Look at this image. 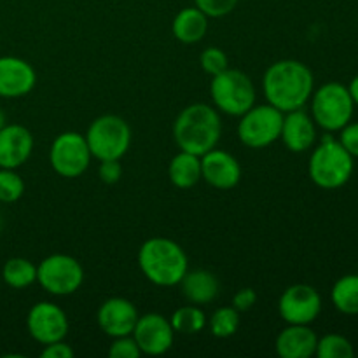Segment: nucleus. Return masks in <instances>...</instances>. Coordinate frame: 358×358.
<instances>
[{"instance_id":"1","label":"nucleus","mask_w":358,"mask_h":358,"mask_svg":"<svg viewBox=\"0 0 358 358\" xmlns=\"http://www.w3.org/2000/svg\"><path fill=\"white\" fill-rule=\"evenodd\" d=\"M262 90L268 103L287 114L303 108L311 98L315 90L313 73L297 59H280L266 70Z\"/></svg>"},{"instance_id":"2","label":"nucleus","mask_w":358,"mask_h":358,"mask_svg":"<svg viewBox=\"0 0 358 358\" xmlns=\"http://www.w3.org/2000/svg\"><path fill=\"white\" fill-rule=\"evenodd\" d=\"M222 135L219 110L206 103H192L177 115L173 122V138L180 150L203 156L215 149Z\"/></svg>"},{"instance_id":"3","label":"nucleus","mask_w":358,"mask_h":358,"mask_svg":"<svg viewBox=\"0 0 358 358\" xmlns=\"http://www.w3.org/2000/svg\"><path fill=\"white\" fill-rule=\"evenodd\" d=\"M138 266L149 282L159 287H175L189 271L184 248L170 238H150L138 250Z\"/></svg>"},{"instance_id":"4","label":"nucleus","mask_w":358,"mask_h":358,"mask_svg":"<svg viewBox=\"0 0 358 358\" xmlns=\"http://www.w3.org/2000/svg\"><path fill=\"white\" fill-rule=\"evenodd\" d=\"M310 177L322 189H339L352 178L353 156L331 135L324 136L322 143L310 157Z\"/></svg>"},{"instance_id":"5","label":"nucleus","mask_w":358,"mask_h":358,"mask_svg":"<svg viewBox=\"0 0 358 358\" xmlns=\"http://www.w3.org/2000/svg\"><path fill=\"white\" fill-rule=\"evenodd\" d=\"M353 98L348 87L339 83H327L311 94V117L325 131H339L353 117Z\"/></svg>"},{"instance_id":"6","label":"nucleus","mask_w":358,"mask_h":358,"mask_svg":"<svg viewBox=\"0 0 358 358\" xmlns=\"http://www.w3.org/2000/svg\"><path fill=\"white\" fill-rule=\"evenodd\" d=\"M210 94L217 110L234 117H240L255 105L254 83L241 70L226 69L213 76Z\"/></svg>"},{"instance_id":"7","label":"nucleus","mask_w":358,"mask_h":358,"mask_svg":"<svg viewBox=\"0 0 358 358\" xmlns=\"http://www.w3.org/2000/svg\"><path fill=\"white\" fill-rule=\"evenodd\" d=\"M86 142L91 156L98 161L121 159L131 143V129L119 115L105 114L91 122L86 133Z\"/></svg>"},{"instance_id":"8","label":"nucleus","mask_w":358,"mask_h":358,"mask_svg":"<svg viewBox=\"0 0 358 358\" xmlns=\"http://www.w3.org/2000/svg\"><path fill=\"white\" fill-rule=\"evenodd\" d=\"M283 112L273 105H254L238 122V136L250 149H264L275 143L282 135Z\"/></svg>"},{"instance_id":"9","label":"nucleus","mask_w":358,"mask_h":358,"mask_svg":"<svg viewBox=\"0 0 358 358\" xmlns=\"http://www.w3.org/2000/svg\"><path fill=\"white\" fill-rule=\"evenodd\" d=\"M37 282L52 296H70L83 285L84 269L72 255L52 254L37 266Z\"/></svg>"},{"instance_id":"10","label":"nucleus","mask_w":358,"mask_h":358,"mask_svg":"<svg viewBox=\"0 0 358 358\" xmlns=\"http://www.w3.org/2000/svg\"><path fill=\"white\" fill-rule=\"evenodd\" d=\"M91 150L87 147L86 136L76 131L59 133L52 140L49 150V163L52 170L65 178H77L90 168Z\"/></svg>"},{"instance_id":"11","label":"nucleus","mask_w":358,"mask_h":358,"mask_svg":"<svg viewBox=\"0 0 358 358\" xmlns=\"http://www.w3.org/2000/svg\"><path fill=\"white\" fill-rule=\"evenodd\" d=\"M322 311V297L315 287L296 283L283 290L278 313L289 325H310Z\"/></svg>"},{"instance_id":"12","label":"nucleus","mask_w":358,"mask_h":358,"mask_svg":"<svg viewBox=\"0 0 358 358\" xmlns=\"http://www.w3.org/2000/svg\"><path fill=\"white\" fill-rule=\"evenodd\" d=\"M27 329L31 338L41 345L63 341L69 334L66 313L52 303H37L31 306L27 317Z\"/></svg>"},{"instance_id":"13","label":"nucleus","mask_w":358,"mask_h":358,"mask_svg":"<svg viewBox=\"0 0 358 358\" xmlns=\"http://www.w3.org/2000/svg\"><path fill=\"white\" fill-rule=\"evenodd\" d=\"M133 338L138 345L142 355H163L173 346L175 331L170 320L159 313H147L138 317Z\"/></svg>"},{"instance_id":"14","label":"nucleus","mask_w":358,"mask_h":358,"mask_svg":"<svg viewBox=\"0 0 358 358\" xmlns=\"http://www.w3.org/2000/svg\"><path fill=\"white\" fill-rule=\"evenodd\" d=\"M138 317V310L131 301L124 297H110L100 306L96 320L105 334L110 338H121L133 334Z\"/></svg>"},{"instance_id":"15","label":"nucleus","mask_w":358,"mask_h":358,"mask_svg":"<svg viewBox=\"0 0 358 358\" xmlns=\"http://www.w3.org/2000/svg\"><path fill=\"white\" fill-rule=\"evenodd\" d=\"M201 178L212 187L227 191L240 184L241 166L233 154L215 147L201 156Z\"/></svg>"},{"instance_id":"16","label":"nucleus","mask_w":358,"mask_h":358,"mask_svg":"<svg viewBox=\"0 0 358 358\" xmlns=\"http://www.w3.org/2000/svg\"><path fill=\"white\" fill-rule=\"evenodd\" d=\"M37 83L34 66L16 56L0 58V96L21 98L27 96Z\"/></svg>"},{"instance_id":"17","label":"nucleus","mask_w":358,"mask_h":358,"mask_svg":"<svg viewBox=\"0 0 358 358\" xmlns=\"http://www.w3.org/2000/svg\"><path fill=\"white\" fill-rule=\"evenodd\" d=\"M34 150V136L21 124H6L0 129V168L23 166Z\"/></svg>"},{"instance_id":"18","label":"nucleus","mask_w":358,"mask_h":358,"mask_svg":"<svg viewBox=\"0 0 358 358\" xmlns=\"http://www.w3.org/2000/svg\"><path fill=\"white\" fill-rule=\"evenodd\" d=\"M280 138L290 152H304L317 142V124L303 108L287 112V115H283Z\"/></svg>"},{"instance_id":"19","label":"nucleus","mask_w":358,"mask_h":358,"mask_svg":"<svg viewBox=\"0 0 358 358\" xmlns=\"http://www.w3.org/2000/svg\"><path fill=\"white\" fill-rule=\"evenodd\" d=\"M317 343V334L308 325H289L276 338V353L282 358H310Z\"/></svg>"},{"instance_id":"20","label":"nucleus","mask_w":358,"mask_h":358,"mask_svg":"<svg viewBox=\"0 0 358 358\" xmlns=\"http://www.w3.org/2000/svg\"><path fill=\"white\" fill-rule=\"evenodd\" d=\"M182 292H184L185 299L196 306H205L210 304L219 294V280L215 275L206 269H194V271H187L182 278Z\"/></svg>"},{"instance_id":"21","label":"nucleus","mask_w":358,"mask_h":358,"mask_svg":"<svg viewBox=\"0 0 358 358\" xmlns=\"http://www.w3.org/2000/svg\"><path fill=\"white\" fill-rule=\"evenodd\" d=\"M171 31L175 38L184 44H196L203 41V37L208 31V16L198 9V7H185L171 23Z\"/></svg>"},{"instance_id":"22","label":"nucleus","mask_w":358,"mask_h":358,"mask_svg":"<svg viewBox=\"0 0 358 358\" xmlns=\"http://www.w3.org/2000/svg\"><path fill=\"white\" fill-rule=\"evenodd\" d=\"M168 175L175 187L189 189L201 180V156L180 150L168 166Z\"/></svg>"},{"instance_id":"23","label":"nucleus","mask_w":358,"mask_h":358,"mask_svg":"<svg viewBox=\"0 0 358 358\" xmlns=\"http://www.w3.org/2000/svg\"><path fill=\"white\" fill-rule=\"evenodd\" d=\"M336 310L345 315H358V275H345L334 283L331 292Z\"/></svg>"},{"instance_id":"24","label":"nucleus","mask_w":358,"mask_h":358,"mask_svg":"<svg viewBox=\"0 0 358 358\" xmlns=\"http://www.w3.org/2000/svg\"><path fill=\"white\" fill-rule=\"evenodd\" d=\"M2 278L13 289H27L37 282V266L24 257H13L3 264Z\"/></svg>"},{"instance_id":"25","label":"nucleus","mask_w":358,"mask_h":358,"mask_svg":"<svg viewBox=\"0 0 358 358\" xmlns=\"http://www.w3.org/2000/svg\"><path fill=\"white\" fill-rule=\"evenodd\" d=\"M170 324L178 334H198L206 327V315L196 304H187L171 315Z\"/></svg>"},{"instance_id":"26","label":"nucleus","mask_w":358,"mask_h":358,"mask_svg":"<svg viewBox=\"0 0 358 358\" xmlns=\"http://www.w3.org/2000/svg\"><path fill=\"white\" fill-rule=\"evenodd\" d=\"M208 325L215 338H231V336L236 334L238 327H240V311L234 310L233 306L219 308L210 317Z\"/></svg>"},{"instance_id":"27","label":"nucleus","mask_w":358,"mask_h":358,"mask_svg":"<svg viewBox=\"0 0 358 358\" xmlns=\"http://www.w3.org/2000/svg\"><path fill=\"white\" fill-rule=\"evenodd\" d=\"M315 355L318 358H352L355 355L353 345L350 339L341 334H327L317 343V352Z\"/></svg>"},{"instance_id":"28","label":"nucleus","mask_w":358,"mask_h":358,"mask_svg":"<svg viewBox=\"0 0 358 358\" xmlns=\"http://www.w3.org/2000/svg\"><path fill=\"white\" fill-rule=\"evenodd\" d=\"M24 192V182L20 175L9 168H0V203H16Z\"/></svg>"},{"instance_id":"29","label":"nucleus","mask_w":358,"mask_h":358,"mask_svg":"<svg viewBox=\"0 0 358 358\" xmlns=\"http://www.w3.org/2000/svg\"><path fill=\"white\" fill-rule=\"evenodd\" d=\"M199 65L210 76H217V73L224 72L226 69H229V59H227V55L220 48H206L205 51L199 56Z\"/></svg>"},{"instance_id":"30","label":"nucleus","mask_w":358,"mask_h":358,"mask_svg":"<svg viewBox=\"0 0 358 358\" xmlns=\"http://www.w3.org/2000/svg\"><path fill=\"white\" fill-rule=\"evenodd\" d=\"M194 3L208 17H224L236 9L238 0H194Z\"/></svg>"},{"instance_id":"31","label":"nucleus","mask_w":358,"mask_h":358,"mask_svg":"<svg viewBox=\"0 0 358 358\" xmlns=\"http://www.w3.org/2000/svg\"><path fill=\"white\" fill-rule=\"evenodd\" d=\"M140 355H142V352H140L133 336L114 338V343L108 348V357L110 358H138Z\"/></svg>"},{"instance_id":"32","label":"nucleus","mask_w":358,"mask_h":358,"mask_svg":"<svg viewBox=\"0 0 358 358\" xmlns=\"http://www.w3.org/2000/svg\"><path fill=\"white\" fill-rule=\"evenodd\" d=\"M339 143L352 154L353 157H358V122L350 121L343 129H339Z\"/></svg>"},{"instance_id":"33","label":"nucleus","mask_w":358,"mask_h":358,"mask_svg":"<svg viewBox=\"0 0 358 358\" xmlns=\"http://www.w3.org/2000/svg\"><path fill=\"white\" fill-rule=\"evenodd\" d=\"M100 168H98V177L101 178V182L105 184H115L119 182L122 175V166L119 163V159H107L100 161Z\"/></svg>"},{"instance_id":"34","label":"nucleus","mask_w":358,"mask_h":358,"mask_svg":"<svg viewBox=\"0 0 358 358\" xmlns=\"http://www.w3.org/2000/svg\"><path fill=\"white\" fill-rule=\"evenodd\" d=\"M257 303V292L254 289H240L233 297V308L238 311H248Z\"/></svg>"},{"instance_id":"35","label":"nucleus","mask_w":358,"mask_h":358,"mask_svg":"<svg viewBox=\"0 0 358 358\" xmlns=\"http://www.w3.org/2000/svg\"><path fill=\"white\" fill-rule=\"evenodd\" d=\"M42 358H73V350L66 343L56 341L51 345H45L41 353Z\"/></svg>"},{"instance_id":"36","label":"nucleus","mask_w":358,"mask_h":358,"mask_svg":"<svg viewBox=\"0 0 358 358\" xmlns=\"http://www.w3.org/2000/svg\"><path fill=\"white\" fill-rule=\"evenodd\" d=\"M348 91L353 98V103L358 105V76L352 79V83H350V86H348Z\"/></svg>"},{"instance_id":"37","label":"nucleus","mask_w":358,"mask_h":358,"mask_svg":"<svg viewBox=\"0 0 358 358\" xmlns=\"http://www.w3.org/2000/svg\"><path fill=\"white\" fill-rule=\"evenodd\" d=\"M6 126V114H3V110H0V129Z\"/></svg>"},{"instance_id":"38","label":"nucleus","mask_w":358,"mask_h":358,"mask_svg":"<svg viewBox=\"0 0 358 358\" xmlns=\"http://www.w3.org/2000/svg\"><path fill=\"white\" fill-rule=\"evenodd\" d=\"M0 229H2V215H0Z\"/></svg>"}]
</instances>
